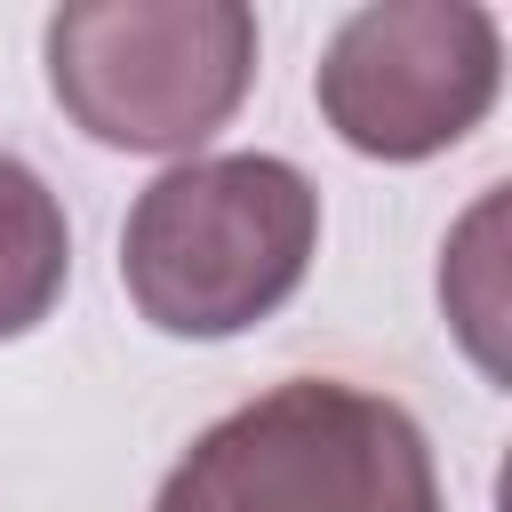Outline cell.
Wrapping results in <instances>:
<instances>
[{"instance_id": "7a4b0ae2", "label": "cell", "mask_w": 512, "mask_h": 512, "mask_svg": "<svg viewBox=\"0 0 512 512\" xmlns=\"http://www.w3.org/2000/svg\"><path fill=\"white\" fill-rule=\"evenodd\" d=\"M152 512H440L424 424L344 376H288L216 416Z\"/></svg>"}, {"instance_id": "277c9868", "label": "cell", "mask_w": 512, "mask_h": 512, "mask_svg": "<svg viewBox=\"0 0 512 512\" xmlns=\"http://www.w3.org/2000/svg\"><path fill=\"white\" fill-rule=\"evenodd\" d=\"M504 88V32L472 0H368L320 48V120L360 160H432L464 144Z\"/></svg>"}, {"instance_id": "5b68a950", "label": "cell", "mask_w": 512, "mask_h": 512, "mask_svg": "<svg viewBox=\"0 0 512 512\" xmlns=\"http://www.w3.org/2000/svg\"><path fill=\"white\" fill-rule=\"evenodd\" d=\"M72 280V224L64 200L48 192V176L32 160H16L0 144V344L32 336L56 296Z\"/></svg>"}, {"instance_id": "6da1fadb", "label": "cell", "mask_w": 512, "mask_h": 512, "mask_svg": "<svg viewBox=\"0 0 512 512\" xmlns=\"http://www.w3.org/2000/svg\"><path fill=\"white\" fill-rule=\"evenodd\" d=\"M320 248V184L280 152H192L160 168L120 224L128 304L160 336H240L272 320Z\"/></svg>"}, {"instance_id": "3957f363", "label": "cell", "mask_w": 512, "mask_h": 512, "mask_svg": "<svg viewBox=\"0 0 512 512\" xmlns=\"http://www.w3.org/2000/svg\"><path fill=\"white\" fill-rule=\"evenodd\" d=\"M256 80L240 0H80L48 16V88L112 152H200Z\"/></svg>"}]
</instances>
